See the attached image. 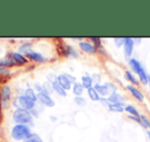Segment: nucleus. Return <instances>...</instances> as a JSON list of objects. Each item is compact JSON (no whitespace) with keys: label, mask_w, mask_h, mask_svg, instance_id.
I'll use <instances>...</instances> for the list:
<instances>
[{"label":"nucleus","mask_w":150,"mask_h":142,"mask_svg":"<svg viewBox=\"0 0 150 142\" xmlns=\"http://www.w3.org/2000/svg\"><path fill=\"white\" fill-rule=\"evenodd\" d=\"M11 119L15 124H20V125H27L30 127H34V119L31 115L30 111L26 110L23 108H15L11 113Z\"/></svg>","instance_id":"nucleus-1"},{"label":"nucleus","mask_w":150,"mask_h":142,"mask_svg":"<svg viewBox=\"0 0 150 142\" xmlns=\"http://www.w3.org/2000/svg\"><path fill=\"white\" fill-rule=\"evenodd\" d=\"M32 129L30 126L27 125H20V124H15L11 129V137L13 138L15 141L22 142L29 138L31 136Z\"/></svg>","instance_id":"nucleus-2"},{"label":"nucleus","mask_w":150,"mask_h":142,"mask_svg":"<svg viewBox=\"0 0 150 142\" xmlns=\"http://www.w3.org/2000/svg\"><path fill=\"white\" fill-rule=\"evenodd\" d=\"M129 65L131 67L133 73L137 74L139 77V82L142 84H148V74L146 73L145 69L142 66V64L135 58H131L129 60Z\"/></svg>","instance_id":"nucleus-3"},{"label":"nucleus","mask_w":150,"mask_h":142,"mask_svg":"<svg viewBox=\"0 0 150 142\" xmlns=\"http://www.w3.org/2000/svg\"><path fill=\"white\" fill-rule=\"evenodd\" d=\"M13 101V90L8 84L0 87V108L5 110L9 107Z\"/></svg>","instance_id":"nucleus-4"},{"label":"nucleus","mask_w":150,"mask_h":142,"mask_svg":"<svg viewBox=\"0 0 150 142\" xmlns=\"http://www.w3.org/2000/svg\"><path fill=\"white\" fill-rule=\"evenodd\" d=\"M37 104L41 105V106L45 107V108H52L56 105V102H54V100L50 95L41 92L38 93L37 95Z\"/></svg>","instance_id":"nucleus-5"},{"label":"nucleus","mask_w":150,"mask_h":142,"mask_svg":"<svg viewBox=\"0 0 150 142\" xmlns=\"http://www.w3.org/2000/svg\"><path fill=\"white\" fill-rule=\"evenodd\" d=\"M17 101H18V108H23V109H26V110H28V111L32 110V109L37 105V103H34L33 101H31L24 94L23 95H18Z\"/></svg>","instance_id":"nucleus-6"},{"label":"nucleus","mask_w":150,"mask_h":142,"mask_svg":"<svg viewBox=\"0 0 150 142\" xmlns=\"http://www.w3.org/2000/svg\"><path fill=\"white\" fill-rule=\"evenodd\" d=\"M26 57H27L30 62L37 63V64H44V63L48 62V60H50V59L46 58L45 56H43L40 52L35 50H30V52L26 55Z\"/></svg>","instance_id":"nucleus-7"},{"label":"nucleus","mask_w":150,"mask_h":142,"mask_svg":"<svg viewBox=\"0 0 150 142\" xmlns=\"http://www.w3.org/2000/svg\"><path fill=\"white\" fill-rule=\"evenodd\" d=\"M61 52H62V55L65 57V58H72V59H78L79 58V53L74 46L69 45V44H64L61 48Z\"/></svg>","instance_id":"nucleus-8"},{"label":"nucleus","mask_w":150,"mask_h":142,"mask_svg":"<svg viewBox=\"0 0 150 142\" xmlns=\"http://www.w3.org/2000/svg\"><path fill=\"white\" fill-rule=\"evenodd\" d=\"M134 46H135V40L134 38L131 37H125V43H123V55H125V59L129 60L133 55L134 52Z\"/></svg>","instance_id":"nucleus-9"},{"label":"nucleus","mask_w":150,"mask_h":142,"mask_svg":"<svg viewBox=\"0 0 150 142\" xmlns=\"http://www.w3.org/2000/svg\"><path fill=\"white\" fill-rule=\"evenodd\" d=\"M78 46H79L80 50L86 54H88V55H96L98 53V50L97 48L92 43L91 41L88 40H81L80 42H78Z\"/></svg>","instance_id":"nucleus-10"},{"label":"nucleus","mask_w":150,"mask_h":142,"mask_svg":"<svg viewBox=\"0 0 150 142\" xmlns=\"http://www.w3.org/2000/svg\"><path fill=\"white\" fill-rule=\"evenodd\" d=\"M11 57H13V61H15L16 66H18V67L25 66V65L29 64V62H30L25 55L17 52V50H13V52H11Z\"/></svg>","instance_id":"nucleus-11"},{"label":"nucleus","mask_w":150,"mask_h":142,"mask_svg":"<svg viewBox=\"0 0 150 142\" xmlns=\"http://www.w3.org/2000/svg\"><path fill=\"white\" fill-rule=\"evenodd\" d=\"M57 82H59V84H60L65 91H70L71 89H72L73 84L68 80V77L65 75V73L57 75Z\"/></svg>","instance_id":"nucleus-12"},{"label":"nucleus","mask_w":150,"mask_h":142,"mask_svg":"<svg viewBox=\"0 0 150 142\" xmlns=\"http://www.w3.org/2000/svg\"><path fill=\"white\" fill-rule=\"evenodd\" d=\"M0 67H5V68H13L16 67V63L13 61V57H11V52L6 54L5 57L0 58Z\"/></svg>","instance_id":"nucleus-13"},{"label":"nucleus","mask_w":150,"mask_h":142,"mask_svg":"<svg viewBox=\"0 0 150 142\" xmlns=\"http://www.w3.org/2000/svg\"><path fill=\"white\" fill-rule=\"evenodd\" d=\"M108 101L110 104H118V105H121V106H125V98H123L122 95L118 92L110 94V96L108 97Z\"/></svg>","instance_id":"nucleus-14"},{"label":"nucleus","mask_w":150,"mask_h":142,"mask_svg":"<svg viewBox=\"0 0 150 142\" xmlns=\"http://www.w3.org/2000/svg\"><path fill=\"white\" fill-rule=\"evenodd\" d=\"M125 88H127V90L131 93L132 96H133L135 99H137V100L140 101V102L144 101L143 93H142L136 86H133V84H127V87H125Z\"/></svg>","instance_id":"nucleus-15"},{"label":"nucleus","mask_w":150,"mask_h":142,"mask_svg":"<svg viewBox=\"0 0 150 142\" xmlns=\"http://www.w3.org/2000/svg\"><path fill=\"white\" fill-rule=\"evenodd\" d=\"M94 88H95V90L98 92V94L100 95L101 98H108V97L110 96V94H111V93L109 92L108 88H107L104 84H95Z\"/></svg>","instance_id":"nucleus-16"},{"label":"nucleus","mask_w":150,"mask_h":142,"mask_svg":"<svg viewBox=\"0 0 150 142\" xmlns=\"http://www.w3.org/2000/svg\"><path fill=\"white\" fill-rule=\"evenodd\" d=\"M71 92H72V94L74 95V97H79V96H82V95H83V93L86 92V89L83 88L81 82H76L73 84L72 89H71Z\"/></svg>","instance_id":"nucleus-17"},{"label":"nucleus","mask_w":150,"mask_h":142,"mask_svg":"<svg viewBox=\"0 0 150 142\" xmlns=\"http://www.w3.org/2000/svg\"><path fill=\"white\" fill-rule=\"evenodd\" d=\"M32 48H33V42L32 41H24V42H22L19 46H18L17 52L21 53V54H23L26 56L30 50H33Z\"/></svg>","instance_id":"nucleus-18"},{"label":"nucleus","mask_w":150,"mask_h":142,"mask_svg":"<svg viewBox=\"0 0 150 142\" xmlns=\"http://www.w3.org/2000/svg\"><path fill=\"white\" fill-rule=\"evenodd\" d=\"M80 82H81V84L83 86V88L86 89V91L88 90V89H91V88H93V87L95 86L94 82H93V80H92V76L88 73H86L84 75L81 76V78H80Z\"/></svg>","instance_id":"nucleus-19"},{"label":"nucleus","mask_w":150,"mask_h":142,"mask_svg":"<svg viewBox=\"0 0 150 142\" xmlns=\"http://www.w3.org/2000/svg\"><path fill=\"white\" fill-rule=\"evenodd\" d=\"M24 95H25L26 97H28L31 101H33L34 103H37L38 93L34 90L33 87H27V88L25 89V93H24Z\"/></svg>","instance_id":"nucleus-20"},{"label":"nucleus","mask_w":150,"mask_h":142,"mask_svg":"<svg viewBox=\"0 0 150 142\" xmlns=\"http://www.w3.org/2000/svg\"><path fill=\"white\" fill-rule=\"evenodd\" d=\"M52 89H54V93H56V94L60 97H67V91H65L64 89L59 84L57 80H54V82H52Z\"/></svg>","instance_id":"nucleus-21"},{"label":"nucleus","mask_w":150,"mask_h":142,"mask_svg":"<svg viewBox=\"0 0 150 142\" xmlns=\"http://www.w3.org/2000/svg\"><path fill=\"white\" fill-rule=\"evenodd\" d=\"M86 94H88V96L91 101H93V102H100L101 97H100V95L98 94V92L95 90L94 87L88 89V90H86Z\"/></svg>","instance_id":"nucleus-22"},{"label":"nucleus","mask_w":150,"mask_h":142,"mask_svg":"<svg viewBox=\"0 0 150 142\" xmlns=\"http://www.w3.org/2000/svg\"><path fill=\"white\" fill-rule=\"evenodd\" d=\"M125 78L129 82H131L133 86H138V84H139V80H138L135 74H134L133 72H131L129 70L125 71Z\"/></svg>","instance_id":"nucleus-23"},{"label":"nucleus","mask_w":150,"mask_h":142,"mask_svg":"<svg viewBox=\"0 0 150 142\" xmlns=\"http://www.w3.org/2000/svg\"><path fill=\"white\" fill-rule=\"evenodd\" d=\"M88 41H91L98 50V53H103L102 50H104L103 48V43H102V38L100 37H90L88 38ZM104 54V53H103Z\"/></svg>","instance_id":"nucleus-24"},{"label":"nucleus","mask_w":150,"mask_h":142,"mask_svg":"<svg viewBox=\"0 0 150 142\" xmlns=\"http://www.w3.org/2000/svg\"><path fill=\"white\" fill-rule=\"evenodd\" d=\"M125 111L129 113V115H134V116L140 117V112L138 111V109L136 108L134 105H131V104L125 105Z\"/></svg>","instance_id":"nucleus-25"},{"label":"nucleus","mask_w":150,"mask_h":142,"mask_svg":"<svg viewBox=\"0 0 150 142\" xmlns=\"http://www.w3.org/2000/svg\"><path fill=\"white\" fill-rule=\"evenodd\" d=\"M42 92L52 96V94H54V89H52V82H47V80H45L44 82H42Z\"/></svg>","instance_id":"nucleus-26"},{"label":"nucleus","mask_w":150,"mask_h":142,"mask_svg":"<svg viewBox=\"0 0 150 142\" xmlns=\"http://www.w3.org/2000/svg\"><path fill=\"white\" fill-rule=\"evenodd\" d=\"M74 103L77 106L79 107H84L86 106V104H88V100H86V98H84L83 96H79V97H74Z\"/></svg>","instance_id":"nucleus-27"},{"label":"nucleus","mask_w":150,"mask_h":142,"mask_svg":"<svg viewBox=\"0 0 150 142\" xmlns=\"http://www.w3.org/2000/svg\"><path fill=\"white\" fill-rule=\"evenodd\" d=\"M22 142H44V141L37 133H32L29 138H27V139L24 140V141H22Z\"/></svg>","instance_id":"nucleus-28"},{"label":"nucleus","mask_w":150,"mask_h":142,"mask_svg":"<svg viewBox=\"0 0 150 142\" xmlns=\"http://www.w3.org/2000/svg\"><path fill=\"white\" fill-rule=\"evenodd\" d=\"M108 109L112 112H117V113H121L125 111V106H121L118 104H110L108 107Z\"/></svg>","instance_id":"nucleus-29"},{"label":"nucleus","mask_w":150,"mask_h":142,"mask_svg":"<svg viewBox=\"0 0 150 142\" xmlns=\"http://www.w3.org/2000/svg\"><path fill=\"white\" fill-rule=\"evenodd\" d=\"M140 119H141V126L143 128L150 130V121L145 114H140Z\"/></svg>","instance_id":"nucleus-30"},{"label":"nucleus","mask_w":150,"mask_h":142,"mask_svg":"<svg viewBox=\"0 0 150 142\" xmlns=\"http://www.w3.org/2000/svg\"><path fill=\"white\" fill-rule=\"evenodd\" d=\"M104 84L107 87V88H108L109 92H110L111 94H112V93L117 92V90H118L117 86L114 84V82H104Z\"/></svg>","instance_id":"nucleus-31"},{"label":"nucleus","mask_w":150,"mask_h":142,"mask_svg":"<svg viewBox=\"0 0 150 142\" xmlns=\"http://www.w3.org/2000/svg\"><path fill=\"white\" fill-rule=\"evenodd\" d=\"M91 76H92V80H93V82H94V84H101V82H102V75H101V73L95 72V73H93Z\"/></svg>","instance_id":"nucleus-32"},{"label":"nucleus","mask_w":150,"mask_h":142,"mask_svg":"<svg viewBox=\"0 0 150 142\" xmlns=\"http://www.w3.org/2000/svg\"><path fill=\"white\" fill-rule=\"evenodd\" d=\"M11 74V71L9 68H5V67H0V76L2 77H7Z\"/></svg>","instance_id":"nucleus-33"},{"label":"nucleus","mask_w":150,"mask_h":142,"mask_svg":"<svg viewBox=\"0 0 150 142\" xmlns=\"http://www.w3.org/2000/svg\"><path fill=\"white\" fill-rule=\"evenodd\" d=\"M125 37H115V38H113V42H114L115 46H116V48H121V46H123V43H125Z\"/></svg>","instance_id":"nucleus-34"},{"label":"nucleus","mask_w":150,"mask_h":142,"mask_svg":"<svg viewBox=\"0 0 150 142\" xmlns=\"http://www.w3.org/2000/svg\"><path fill=\"white\" fill-rule=\"evenodd\" d=\"M30 113H31V115L33 116V119H38V117L40 116V110H39V108L37 107V105H36L35 107H34L32 110H30Z\"/></svg>","instance_id":"nucleus-35"},{"label":"nucleus","mask_w":150,"mask_h":142,"mask_svg":"<svg viewBox=\"0 0 150 142\" xmlns=\"http://www.w3.org/2000/svg\"><path fill=\"white\" fill-rule=\"evenodd\" d=\"M33 89L37 93H41L42 92V84H40V82H34Z\"/></svg>","instance_id":"nucleus-36"},{"label":"nucleus","mask_w":150,"mask_h":142,"mask_svg":"<svg viewBox=\"0 0 150 142\" xmlns=\"http://www.w3.org/2000/svg\"><path fill=\"white\" fill-rule=\"evenodd\" d=\"M100 103L105 107V108H108L109 105H110V103H109V101H108V98H101Z\"/></svg>","instance_id":"nucleus-37"},{"label":"nucleus","mask_w":150,"mask_h":142,"mask_svg":"<svg viewBox=\"0 0 150 142\" xmlns=\"http://www.w3.org/2000/svg\"><path fill=\"white\" fill-rule=\"evenodd\" d=\"M65 75L68 77V80H70L72 84H74V82H76L77 80H76V77H75L74 75H72V74H70V73H65Z\"/></svg>","instance_id":"nucleus-38"},{"label":"nucleus","mask_w":150,"mask_h":142,"mask_svg":"<svg viewBox=\"0 0 150 142\" xmlns=\"http://www.w3.org/2000/svg\"><path fill=\"white\" fill-rule=\"evenodd\" d=\"M50 119L52 121V123H54V121H58V117H57L56 115H50Z\"/></svg>","instance_id":"nucleus-39"},{"label":"nucleus","mask_w":150,"mask_h":142,"mask_svg":"<svg viewBox=\"0 0 150 142\" xmlns=\"http://www.w3.org/2000/svg\"><path fill=\"white\" fill-rule=\"evenodd\" d=\"M147 135H148V138H149V141H150V130L147 131Z\"/></svg>","instance_id":"nucleus-40"},{"label":"nucleus","mask_w":150,"mask_h":142,"mask_svg":"<svg viewBox=\"0 0 150 142\" xmlns=\"http://www.w3.org/2000/svg\"><path fill=\"white\" fill-rule=\"evenodd\" d=\"M150 82V75H148V84Z\"/></svg>","instance_id":"nucleus-41"},{"label":"nucleus","mask_w":150,"mask_h":142,"mask_svg":"<svg viewBox=\"0 0 150 142\" xmlns=\"http://www.w3.org/2000/svg\"><path fill=\"white\" fill-rule=\"evenodd\" d=\"M0 142H2V140H1V138H0Z\"/></svg>","instance_id":"nucleus-42"}]
</instances>
